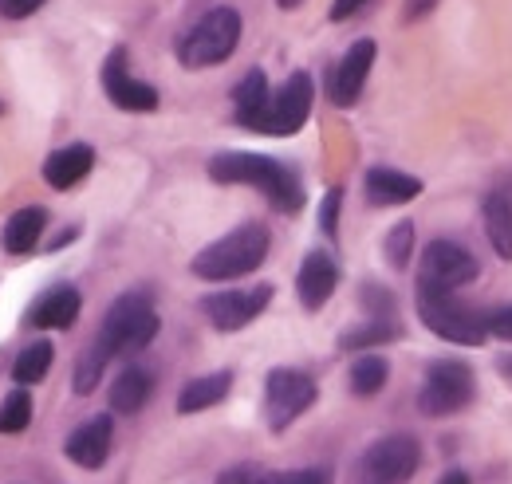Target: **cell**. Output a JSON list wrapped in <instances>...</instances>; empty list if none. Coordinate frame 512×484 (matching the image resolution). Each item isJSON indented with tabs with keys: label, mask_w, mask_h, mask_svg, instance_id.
I'll list each match as a JSON object with an SVG mask.
<instances>
[{
	"label": "cell",
	"mask_w": 512,
	"mask_h": 484,
	"mask_svg": "<svg viewBox=\"0 0 512 484\" xmlns=\"http://www.w3.org/2000/svg\"><path fill=\"white\" fill-rule=\"evenodd\" d=\"M209 178L221 185H253L280 213H300L308 201L300 174L276 158H264V154H245V150L217 154L209 162Z\"/></svg>",
	"instance_id": "6da1fadb"
},
{
	"label": "cell",
	"mask_w": 512,
	"mask_h": 484,
	"mask_svg": "<svg viewBox=\"0 0 512 484\" xmlns=\"http://www.w3.org/2000/svg\"><path fill=\"white\" fill-rule=\"evenodd\" d=\"M268 244H272L268 229L249 221V225L225 233L221 241L205 244V248L193 256V276H201V280H209V284L241 280V276L256 272V268L268 260Z\"/></svg>",
	"instance_id": "7a4b0ae2"
},
{
	"label": "cell",
	"mask_w": 512,
	"mask_h": 484,
	"mask_svg": "<svg viewBox=\"0 0 512 484\" xmlns=\"http://www.w3.org/2000/svg\"><path fill=\"white\" fill-rule=\"evenodd\" d=\"M158 335V311L146 292H127L111 303L99 335H95V347L107 355V359H119V355H138L154 343Z\"/></svg>",
	"instance_id": "3957f363"
},
{
	"label": "cell",
	"mask_w": 512,
	"mask_h": 484,
	"mask_svg": "<svg viewBox=\"0 0 512 484\" xmlns=\"http://www.w3.org/2000/svg\"><path fill=\"white\" fill-rule=\"evenodd\" d=\"M237 44H241V16H237V8H213L178 40V60L193 67V71H201V67L229 60L237 52Z\"/></svg>",
	"instance_id": "277c9868"
},
{
	"label": "cell",
	"mask_w": 512,
	"mask_h": 484,
	"mask_svg": "<svg viewBox=\"0 0 512 484\" xmlns=\"http://www.w3.org/2000/svg\"><path fill=\"white\" fill-rule=\"evenodd\" d=\"M418 315L434 335L457 347H481L489 339L485 311H477L473 303H461L457 292H418Z\"/></svg>",
	"instance_id": "5b68a950"
},
{
	"label": "cell",
	"mask_w": 512,
	"mask_h": 484,
	"mask_svg": "<svg viewBox=\"0 0 512 484\" xmlns=\"http://www.w3.org/2000/svg\"><path fill=\"white\" fill-rule=\"evenodd\" d=\"M477 394V374L461 359H438L426 366V382L418 390V410L426 418H453Z\"/></svg>",
	"instance_id": "8992f818"
},
{
	"label": "cell",
	"mask_w": 512,
	"mask_h": 484,
	"mask_svg": "<svg viewBox=\"0 0 512 484\" xmlns=\"http://www.w3.org/2000/svg\"><path fill=\"white\" fill-rule=\"evenodd\" d=\"M316 378L292 366H276L264 378V422L272 433H284L296 418H304L316 406Z\"/></svg>",
	"instance_id": "52a82bcc"
},
{
	"label": "cell",
	"mask_w": 512,
	"mask_h": 484,
	"mask_svg": "<svg viewBox=\"0 0 512 484\" xmlns=\"http://www.w3.org/2000/svg\"><path fill=\"white\" fill-rule=\"evenodd\" d=\"M422 465V445L410 433H390L359 457V484H410Z\"/></svg>",
	"instance_id": "ba28073f"
},
{
	"label": "cell",
	"mask_w": 512,
	"mask_h": 484,
	"mask_svg": "<svg viewBox=\"0 0 512 484\" xmlns=\"http://www.w3.org/2000/svg\"><path fill=\"white\" fill-rule=\"evenodd\" d=\"M477 260L465 244L457 241H430L422 252L418 268V292H457L477 280Z\"/></svg>",
	"instance_id": "9c48e42d"
},
{
	"label": "cell",
	"mask_w": 512,
	"mask_h": 484,
	"mask_svg": "<svg viewBox=\"0 0 512 484\" xmlns=\"http://www.w3.org/2000/svg\"><path fill=\"white\" fill-rule=\"evenodd\" d=\"M308 115H312V79H308V71H296L280 83L276 95H268V107H264V119L256 126V134L288 138L308 122Z\"/></svg>",
	"instance_id": "30bf717a"
},
{
	"label": "cell",
	"mask_w": 512,
	"mask_h": 484,
	"mask_svg": "<svg viewBox=\"0 0 512 484\" xmlns=\"http://www.w3.org/2000/svg\"><path fill=\"white\" fill-rule=\"evenodd\" d=\"M272 303V284H256V288H233V292H213L201 300L205 319L217 331H241L249 327L256 315Z\"/></svg>",
	"instance_id": "8fae6325"
},
{
	"label": "cell",
	"mask_w": 512,
	"mask_h": 484,
	"mask_svg": "<svg viewBox=\"0 0 512 484\" xmlns=\"http://www.w3.org/2000/svg\"><path fill=\"white\" fill-rule=\"evenodd\" d=\"M103 91L107 99L119 107V111H134V115H146L158 107V91L142 79H134L127 67V48H115L107 60H103Z\"/></svg>",
	"instance_id": "7c38bea8"
},
{
	"label": "cell",
	"mask_w": 512,
	"mask_h": 484,
	"mask_svg": "<svg viewBox=\"0 0 512 484\" xmlns=\"http://www.w3.org/2000/svg\"><path fill=\"white\" fill-rule=\"evenodd\" d=\"M375 56H379L375 40H359V44L347 48L343 60L335 63V71H331V79H327V99H331L335 107H355V103H359V95H363V87H367V75H371V67H375Z\"/></svg>",
	"instance_id": "4fadbf2b"
},
{
	"label": "cell",
	"mask_w": 512,
	"mask_h": 484,
	"mask_svg": "<svg viewBox=\"0 0 512 484\" xmlns=\"http://www.w3.org/2000/svg\"><path fill=\"white\" fill-rule=\"evenodd\" d=\"M111 441H115V418L111 414H95L91 422L71 429L64 453L67 461H75L79 469H103L107 457H111Z\"/></svg>",
	"instance_id": "5bb4252c"
},
{
	"label": "cell",
	"mask_w": 512,
	"mask_h": 484,
	"mask_svg": "<svg viewBox=\"0 0 512 484\" xmlns=\"http://www.w3.org/2000/svg\"><path fill=\"white\" fill-rule=\"evenodd\" d=\"M335 284H339V268L327 252H308L304 264H300V276H296V296L308 311H320L323 303L335 296Z\"/></svg>",
	"instance_id": "9a60e30c"
},
{
	"label": "cell",
	"mask_w": 512,
	"mask_h": 484,
	"mask_svg": "<svg viewBox=\"0 0 512 484\" xmlns=\"http://www.w3.org/2000/svg\"><path fill=\"white\" fill-rule=\"evenodd\" d=\"M79 307H83V296L71 284H60L28 307V323L40 331H67L79 319Z\"/></svg>",
	"instance_id": "2e32d148"
},
{
	"label": "cell",
	"mask_w": 512,
	"mask_h": 484,
	"mask_svg": "<svg viewBox=\"0 0 512 484\" xmlns=\"http://www.w3.org/2000/svg\"><path fill=\"white\" fill-rule=\"evenodd\" d=\"M485 237L501 260H512V182L493 185L485 193Z\"/></svg>",
	"instance_id": "e0dca14e"
},
{
	"label": "cell",
	"mask_w": 512,
	"mask_h": 484,
	"mask_svg": "<svg viewBox=\"0 0 512 484\" xmlns=\"http://www.w3.org/2000/svg\"><path fill=\"white\" fill-rule=\"evenodd\" d=\"M367 201L379 205V209H390V205H406L422 193V182L402 174V170H390V166H375L367 170Z\"/></svg>",
	"instance_id": "ac0fdd59"
},
{
	"label": "cell",
	"mask_w": 512,
	"mask_h": 484,
	"mask_svg": "<svg viewBox=\"0 0 512 484\" xmlns=\"http://www.w3.org/2000/svg\"><path fill=\"white\" fill-rule=\"evenodd\" d=\"M91 166H95V150L87 142H71V146L56 150L44 162V182L52 189H71V185H79L91 174Z\"/></svg>",
	"instance_id": "d6986e66"
},
{
	"label": "cell",
	"mask_w": 512,
	"mask_h": 484,
	"mask_svg": "<svg viewBox=\"0 0 512 484\" xmlns=\"http://www.w3.org/2000/svg\"><path fill=\"white\" fill-rule=\"evenodd\" d=\"M44 229H48V213H44L40 205H28V209H20V213H12V217L4 221L0 244H4L8 256H28V252L40 244Z\"/></svg>",
	"instance_id": "ffe728a7"
},
{
	"label": "cell",
	"mask_w": 512,
	"mask_h": 484,
	"mask_svg": "<svg viewBox=\"0 0 512 484\" xmlns=\"http://www.w3.org/2000/svg\"><path fill=\"white\" fill-rule=\"evenodd\" d=\"M150 394H154V374L150 370H142V366H127L115 382H111V394H107V402H111V410L115 414H138L146 402H150Z\"/></svg>",
	"instance_id": "44dd1931"
},
{
	"label": "cell",
	"mask_w": 512,
	"mask_h": 484,
	"mask_svg": "<svg viewBox=\"0 0 512 484\" xmlns=\"http://www.w3.org/2000/svg\"><path fill=\"white\" fill-rule=\"evenodd\" d=\"M268 79H264V71L253 67L241 83H237V91H233V107H237V122L245 126V130H256L260 119H264V107H268Z\"/></svg>",
	"instance_id": "7402d4cb"
},
{
	"label": "cell",
	"mask_w": 512,
	"mask_h": 484,
	"mask_svg": "<svg viewBox=\"0 0 512 484\" xmlns=\"http://www.w3.org/2000/svg\"><path fill=\"white\" fill-rule=\"evenodd\" d=\"M233 386V374L229 370H217V374H205V378H193L186 382V390L178 394V414H201L209 406H217Z\"/></svg>",
	"instance_id": "603a6c76"
},
{
	"label": "cell",
	"mask_w": 512,
	"mask_h": 484,
	"mask_svg": "<svg viewBox=\"0 0 512 484\" xmlns=\"http://www.w3.org/2000/svg\"><path fill=\"white\" fill-rule=\"evenodd\" d=\"M52 359H56V347H52L48 339L28 343V347L16 355V363H12V378H16L20 386H36V382H44V374L52 370Z\"/></svg>",
	"instance_id": "cb8c5ba5"
},
{
	"label": "cell",
	"mask_w": 512,
	"mask_h": 484,
	"mask_svg": "<svg viewBox=\"0 0 512 484\" xmlns=\"http://www.w3.org/2000/svg\"><path fill=\"white\" fill-rule=\"evenodd\" d=\"M402 331L390 323V319H367V323H359V327H351L343 339H339V347L343 351H375V347H383V343H394Z\"/></svg>",
	"instance_id": "d4e9b609"
},
{
	"label": "cell",
	"mask_w": 512,
	"mask_h": 484,
	"mask_svg": "<svg viewBox=\"0 0 512 484\" xmlns=\"http://www.w3.org/2000/svg\"><path fill=\"white\" fill-rule=\"evenodd\" d=\"M390 378V366H386L383 355H359L355 366H351V394L359 398H375Z\"/></svg>",
	"instance_id": "484cf974"
},
{
	"label": "cell",
	"mask_w": 512,
	"mask_h": 484,
	"mask_svg": "<svg viewBox=\"0 0 512 484\" xmlns=\"http://www.w3.org/2000/svg\"><path fill=\"white\" fill-rule=\"evenodd\" d=\"M107 363H111V359H107V355H103V351L91 343V347L79 355V363H75V374H71V390H75V394H91V390L103 382V370H107Z\"/></svg>",
	"instance_id": "4316f807"
},
{
	"label": "cell",
	"mask_w": 512,
	"mask_h": 484,
	"mask_svg": "<svg viewBox=\"0 0 512 484\" xmlns=\"http://www.w3.org/2000/svg\"><path fill=\"white\" fill-rule=\"evenodd\" d=\"M28 425H32V394L28 386H20L0 402V433H24Z\"/></svg>",
	"instance_id": "83f0119b"
},
{
	"label": "cell",
	"mask_w": 512,
	"mask_h": 484,
	"mask_svg": "<svg viewBox=\"0 0 512 484\" xmlns=\"http://www.w3.org/2000/svg\"><path fill=\"white\" fill-rule=\"evenodd\" d=\"M383 252H386V264H390V268H406L410 256H414V225H410V221H398V225L386 233Z\"/></svg>",
	"instance_id": "f1b7e54d"
},
{
	"label": "cell",
	"mask_w": 512,
	"mask_h": 484,
	"mask_svg": "<svg viewBox=\"0 0 512 484\" xmlns=\"http://www.w3.org/2000/svg\"><path fill=\"white\" fill-rule=\"evenodd\" d=\"M339 209H343V189H327L323 209H320V229L327 233V237L339 233Z\"/></svg>",
	"instance_id": "f546056e"
},
{
	"label": "cell",
	"mask_w": 512,
	"mask_h": 484,
	"mask_svg": "<svg viewBox=\"0 0 512 484\" xmlns=\"http://www.w3.org/2000/svg\"><path fill=\"white\" fill-rule=\"evenodd\" d=\"M217 484H272V477L264 473V469H256V465H233V469H225Z\"/></svg>",
	"instance_id": "4dcf8cb0"
},
{
	"label": "cell",
	"mask_w": 512,
	"mask_h": 484,
	"mask_svg": "<svg viewBox=\"0 0 512 484\" xmlns=\"http://www.w3.org/2000/svg\"><path fill=\"white\" fill-rule=\"evenodd\" d=\"M272 484H335V481H331V469H296V473L272 477Z\"/></svg>",
	"instance_id": "1f68e13d"
},
{
	"label": "cell",
	"mask_w": 512,
	"mask_h": 484,
	"mask_svg": "<svg viewBox=\"0 0 512 484\" xmlns=\"http://www.w3.org/2000/svg\"><path fill=\"white\" fill-rule=\"evenodd\" d=\"M485 327H489V335H497V339L512 343V307L489 311V315H485Z\"/></svg>",
	"instance_id": "d6a6232c"
},
{
	"label": "cell",
	"mask_w": 512,
	"mask_h": 484,
	"mask_svg": "<svg viewBox=\"0 0 512 484\" xmlns=\"http://www.w3.org/2000/svg\"><path fill=\"white\" fill-rule=\"evenodd\" d=\"M40 8H44V0H0V16H8V20H24Z\"/></svg>",
	"instance_id": "836d02e7"
},
{
	"label": "cell",
	"mask_w": 512,
	"mask_h": 484,
	"mask_svg": "<svg viewBox=\"0 0 512 484\" xmlns=\"http://www.w3.org/2000/svg\"><path fill=\"white\" fill-rule=\"evenodd\" d=\"M434 4H438V0H406V12H402V20H406V24H414V20L430 16V12H434Z\"/></svg>",
	"instance_id": "e575fe53"
},
{
	"label": "cell",
	"mask_w": 512,
	"mask_h": 484,
	"mask_svg": "<svg viewBox=\"0 0 512 484\" xmlns=\"http://www.w3.org/2000/svg\"><path fill=\"white\" fill-rule=\"evenodd\" d=\"M363 4H367V0H335V4H331V20H351Z\"/></svg>",
	"instance_id": "d590c367"
},
{
	"label": "cell",
	"mask_w": 512,
	"mask_h": 484,
	"mask_svg": "<svg viewBox=\"0 0 512 484\" xmlns=\"http://www.w3.org/2000/svg\"><path fill=\"white\" fill-rule=\"evenodd\" d=\"M438 484H469V477H465L461 469H453V473H446V477H442Z\"/></svg>",
	"instance_id": "8d00e7d4"
},
{
	"label": "cell",
	"mask_w": 512,
	"mask_h": 484,
	"mask_svg": "<svg viewBox=\"0 0 512 484\" xmlns=\"http://www.w3.org/2000/svg\"><path fill=\"white\" fill-rule=\"evenodd\" d=\"M501 374L512 382V355H505V359H501Z\"/></svg>",
	"instance_id": "74e56055"
},
{
	"label": "cell",
	"mask_w": 512,
	"mask_h": 484,
	"mask_svg": "<svg viewBox=\"0 0 512 484\" xmlns=\"http://www.w3.org/2000/svg\"><path fill=\"white\" fill-rule=\"evenodd\" d=\"M296 4H304V0H280V8H296Z\"/></svg>",
	"instance_id": "f35d334b"
},
{
	"label": "cell",
	"mask_w": 512,
	"mask_h": 484,
	"mask_svg": "<svg viewBox=\"0 0 512 484\" xmlns=\"http://www.w3.org/2000/svg\"><path fill=\"white\" fill-rule=\"evenodd\" d=\"M0 115H4V103H0Z\"/></svg>",
	"instance_id": "ab89813d"
}]
</instances>
